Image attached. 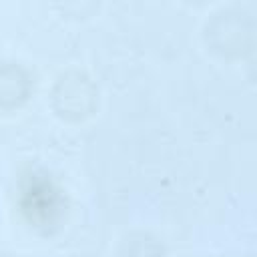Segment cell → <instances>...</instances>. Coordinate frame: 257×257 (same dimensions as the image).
<instances>
[{
  "label": "cell",
  "instance_id": "2",
  "mask_svg": "<svg viewBox=\"0 0 257 257\" xmlns=\"http://www.w3.org/2000/svg\"><path fill=\"white\" fill-rule=\"evenodd\" d=\"M16 72H18V68H14V66L0 68V102H4L6 98H10L14 102L18 96H24L26 78L16 76Z\"/></svg>",
  "mask_w": 257,
  "mask_h": 257
},
{
  "label": "cell",
  "instance_id": "1",
  "mask_svg": "<svg viewBox=\"0 0 257 257\" xmlns=\"http://www.w3.org/2000/svg\"><path fill=\"white\" fill-rule=\"evenodd\" d=\"M20 211L34 227L48 229L58 221L64 209L60 189L46 173L32 171L20 183Z\"/></svg>",
  "mask_w": 257,
  "mask_h": 257
}]
</instances>
